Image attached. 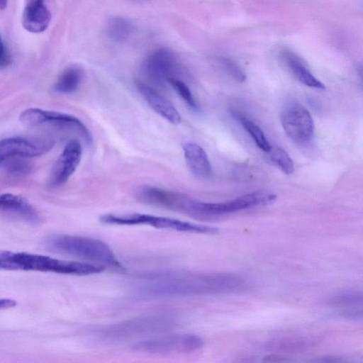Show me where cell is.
I'll use <instances>...</instances> for the list:
<instances>
[{
	"label": "cell",
	"instance_id": "obj_1",
	"mask_svg": "<svg viewBox=\"0 0 363 363\" xmlns=\"http://www.w3.org/2000/svg\"><path fill=\"white\" fill-rule=\"evenodd\" d=\"M246 288L245 281L232 273L163 272L146 277L135 294L143 299H160L236 293Z\"/></svg>",
	"mask_w": 363,
	"mask_h": 363
},
{
	"label": "cell",
	"instance_id": "obj_2",
	"mask_svg": "<svg viewBox=\"0 0 363 363\" xmlns=\"http://www.w3.org/2000/svg\"><path fill=\"white\" fill-rule=\"evenodd\" d=\"M0 270L35 271L86 276L101 273L104 270V267L30 252L0 250Z\"/></svg>",
	"mask_w": 363,
	"mask_h": 363
},
{
	"label": "cell",
	"instance_id": "obj_3",
	"mask_svg": "<svg viewBox=\"0 0 363 363\" xmlns=\"http://www.w3.org/2000/svg\"><path fill=\"white\" fill-rule=\"evenodd\" d=\"M45 246L53 252L85 259L104 267L123 269L111 248L99 239L80 235H54L45 240Z\"/></svg>",
	"mask_w": 363,
	"mask_h": 363
},
{
	"label": "cell",
	"instance_id": "obj_4",
	"mask_svg": "<svg viewBox=\"0 0 363 363\" xmlns=\"http://www.w3.org/2000/svg\"><path fill=\"white\" fill-rule=\"evenodd\" d=\"M174 324V319L167 315H146L95 328L92 334L98 340L116 342L163 332Z\"/></svg>",
	"mask_w": 363,
	"mask_h": 363
},
{
	"label": "cell",
	"instance_id": "obj_5",
	"mask_svg": "<svg viewBox=\"0 0 363 363\" xmlns=\"http://www.w3.org/2000/svg\"><path fill=\"white\" fill-rule=\"evenodd\" d=\"M140 72L145 82H150L147 84L156 89L167 88L172 79H183L187 76L178 56L166 48L155 49L147 55L140 65Z\"/></svg>",
	"mask_w": 363,
	"mask_h": 363
},
{
	"label": "cell",
	"instance_id": "obj_6",
	"mask_svg": "<svg viewBox=\"0 0 363 363\" xmlns=\"http://www.w3.org/2000/svg\"><path fill=\"white\" fill-rule=\"evenodd\" d=\"M100 220L102 223L108 225H145L160 229L172 230L191 233L214 234L218 232V229L213 226L146 213H131L125 215L108 213L101 216Z\"/></svg>",
	"mask_w": 363,
	"mask_h": 363
},
{
	"label": "cell",
	"instance_id": "obj_7",
	"mask_svg": "<svg viewBox=\"0 0 363 363\" xmlns=\"http://www.w3.org/2000/svg\"><path fill=\"white\" fill-rule=\"evenodd\" d=\"M277 195L266 191H253L235 199L218 203L198 201L196 219L211 220L237 211L274 203Z\"/></svg>",
	"mask_w": 363,
	"mask_h": 363
},
{
	"label": "cell",
	"instance_id": "obj_8",
	"mask_svg": "<svg viewBox=\"0 0 363 363\" xmlns=\"http://www.w3.org/2000/svg\"><path fill=\"white\" fill-rule=\"evenodd\" d=\"M203 345V339L196 335L177 333L138 342L134 345L133 350L152 354H180L197 351Z\"/></svg>",
	"mask_w": 363,
	"mask_h": 363
},
{
	"label": "cell",
	"instance_id": "obj_9",
	"mask_svg": "<svg viewBox=\"0 0 363 363\" xmlns=\"http://www.w3.org/2000/svg\"><path fill=\"white\" fill-rule=\"evenodd\" d=\"M21 122L29 126L49 125L77 132L88 145L92 143V135L87 127L74 116L39 108H29L20 115Z\"/></svg>",
	"mask_w": 363,
	"mask_h": 363
},
{
	"label": "cell",
	"instance_id": "obj_10",
	"mask_svg": "<svg viewBox=\"0 0 363 363\" xmlns=\"http://www.w3.org/2000/svg\"><path fill=\"white\" fill-rule=\"evenodd\" d=\"M55 141L45 137H11L0 140V164L15 158L38 157L49 152Z\"/></svg>",
	"mask_w": 363,
	"mask_h": 363
},
{
	"label": "cell",
	"instance_id": "obj_11",
	"mask_svg": "<svg viewBox=\"0 0 363 363\" xmlns=\"http://www.w3.org/2000/svg\"><path fill=\"white\" fill-rule=\"evenodd\" d=\"M281 123L287 136L298 144H306L313 137L315 126L312 116L300 104H288L281 112Z\"/></svg>",
	"mask_w": 363,
	"mask_h": 363
},
{
	"label": "cell",
	"instance_id": "obj_12",
	"mask_svg": "<svg viewBox=\"0 0 363 363\" xmlns=\"http://www.w3.org/2000/svg\"><path fill=\"white\" fill-rule=\"evenodd\" d=\"M82 155V147L77 139L69 140L57 159L50 175L52 186L65 184L76 171Z\"/></svg>",
	"mask_w": 363,
	"mask_h": 363
},
{
	"label": "cell",
	"instance_id": "obj_13",
	"mask_svg": "<svg viewBox=\"0 0 363 363\" xmlns=\"http://www.w3.org/2000/svg\"><path fill=\"white\" fill-rule=\"evenodd\" d=\"M137 89L148 105L161 117L173 125H179L182 116L174 106L158 90L143 81L136 82Z\"/></svg>",
	"mask_w": 363,
	"mask_h": 363
},
{
	"label": "cell",
	"instance_id": "obj_14",
	"mask_svg": "<svg viewBox=\"0 0 363 363\" xmlns=\"http://www.w3.org/2000/svg\"><path fill=\"white\" fill-rule=\"evenodd\" d=\"M182 148L186 165L191 174L199 179H210L213 170L206 151L199 145L192 142L184 143Z\"/></svg>",
	"mask_w": 363,
	"mask_h": 363
},
{
	"label": "cell",
	"instance_id": "obj_15",
	"mask_svg": "<svg viewBox=\"0 0 363 363\" xmlns=\"http://www.w3.org/2000/svg\"><path fill=\"white\" fill-rule=\"evenodd\" d=\"M51 13L44 0H28L22 15V24L29 32L39 33L47 29Z\"/></svg>",
	"mask_w": 363,
	"mask_h": 363
},
{
	"label": "cell",
	"instance_id": "obj_16",
	"mask_svg": "<svg viewBox=\"0 0 363 363\" xmlns=\"http://www.w3.org/2000/svg\"><path fill=\"white\" fill-rule=\"evenodd\" d=\"M0 211L16 216L33 225H38L41 218L35 208L24 198L13 194L0 195Z\"/></svg>",
	"mask_w": 363,
	"mask_h": 363
},
{
	"label": "cell",
	"instance_id": "obj_17",
	"mask_svg": "<svg viewBox=\"0 0 363 363\" xmlns=\"http://www.w3.org/2000/svg\"><path fill=\"white\" fill-rule=\"evenodd\" d=\"M330 305L344 318L350 319L362 318V294L361 292L347 291L333 296Z\"/></svg>",
	"mask_w": 363,
	"mask_h": 363
},
{
	"label": "cell",
	"instance_id": "obj_18",
	"mask_svg": "<svg viewBox=\"0 0 363 363\" xmlns=\"http://www.w3.org/2000/svg\"><path fill=\"white\" fill-rule=\"evenodd\" d=\"M284 58L289 70L300 82L311 88L325 89V85L311 74L307 67L296 55L291 52H286Z\"/></svg>",
	"mask_w": 363,
	"mask_h": 363
},
{
	"label": "cell",
	"instance_id": "obj_19",
	"mask_svg": "<svg viewBox=\"0 0 363 363\" xmlns=\"http://www.w3.org/2000/svg\"><path fill=\"white\" fill-rule=\"evenodd\" d=\"M135 30L134 23L130 19L123 16L110 17L105 26L107 37L118 43L127 41L133 35Z\"/></svg>",
	"mask_w": 363,
	"mask_h": 363
},
{
	"label": "cell",
	"instance_id": "obj_20",
	"mask_svg": "<svg viewBox=\"0 0 363 363\" xmlns=\"http://www.w3.org/2000/svg\"><path fill=\"white\" fill-rule=\"evenodd\" d=\"M83 76V71L79 67L70 66L60 74L55 84L54 89L60 94L73 93L79 87Z\"/></svg>",
	"mask_w": 363,
	"mask_h": 363
},
{
	"label": "cell",
	"instance_id": "obj_21",
	"mask_svg": "<svg viewBox=\"0 0 363 363\" xmlns=\"http://www.w3.org/2000/svg\"><path fill=\"white\" fill-rule=\"evenodd\" d=\"M234 117L239 121V123L245 130L250 135L252 140L259 149L264 152H269L272 148L267 138L260 128L251 120L238 113H234Z\"/></svg>",
	"mask_w": 363,
	"mask_h": 363
},
{
	"label": "cell",
	"instance_id": "obj_22",
	"mask_svg": "<svg viewBox=\"0 0 363 363\" xmlns=\"http://www.w3.org/2000/svg\"><path fill=\"white\" fill-rule=\"evenodd\" d=\"M272 162L284 174H290L294 170V162L288 153L280 147L271 148L269 152Z\"/></svg>",
	"mask_w": 363,
	"mask_h": 363
},
{
	"label": "cell",
	"instance_id": "obj_23",
	"mask_svg": "<svg viewBox=\"0 0 363 363\" xmlns=\"http://www.w3.org/2000/svg\"><path fill=\"white\" fill-rule=\"evenodd\" d=\"M169 85L172 86L180 96L186 105L194 111H199V106L196 104L189 86L183 79H172L169 82Z\"/></svg>",
	"mask_w": 363,
	"mask_h": 363
},
{
	"label": "cell",
	"instance_id": "obj_24",
	"mask_svg": "<svg viewBox=\"0 0 363 363\" xmlns=\"http://www.w3.org/2000/svg\"><path fill=\"white\" fill-rule=\"evenodd\" d=\"M306 346V343L302 340L287 338L275 341L270 347L272 349L277 351L296 352L299 350L301 351Z\"/></svg>",
	"mask_w": 363,
	"mask_h": 363
},
{
	"label": "cell",
	"instance_id": "obj_25",
	"mask_svg": "<svg viewBox=\"0 0 363 363\" xmlns=\"http://www.w3.org/2000/svg\"><path fill=\"white\" fill-rule=\"evenodd\" d=\"M219 63L224 71L236 82L242 83L245 81V72L233 61L227 58H221L219 60Z\"/></svg>",
	"mask_w": 363,
	"mask_h": 363
},
{
	"label": "cell",
	"instance_id": "obj_26",
	"mask_svg": "<svg viewBox=\"0 0 363 363\" xmlns=\"http://www.w3.org/2000/svg\"><path fill=\"white\" fill-rule=\"evenodd\" d=\"M22 158H15L11 159V162H9L8 164V171L11 174H27L30 172L31 169V166L27 161L21 160Z\"/></svg>",
	"mask_w": 363,
	"mask_h": 363
},
{
	"label": "cell",
	"instance_id": "obj_27",
	"mask_svg": "<svg viewBox=\"0 0 363 363\" xmlns=\"http://www.w3.org/2000/svg\"><path fill=\"white\" fill-rule=\"evenodd\" d=\"M9 63L10 55L0 35V69L6 67Z\"/></svg>",
	"mask_w": 363,
	"mask_h": 363
},
{
	"label": "cell",
	"instance_id": "obj_28",
	"mask_svg": "<svg viewBox=\"0 0 363 363\" xmlns=\"http://www.w3.org/2000/svg\"><path fill=\"white\" fill-rule=\"evenodd\" d=\"M16 301L11 298H0V310L14 307Z\"/></svg>",
	"mask_w": 363,
	"mask_h": 363
},
{
	"label": "cell",
	"instance_id": "obj_29",
	"mask_svg": "<svg viewBox=\"0 0 363 363\" xmlns=\"http://www.w3.org/2000/svg\"><path fill=\"white\" fill-rule=\"evenodd\" d=\"M8 0H0V10H3L7 5Z\"/></svg>",
	"mask_w": 363,
	"mask_h": 363
}]
</instances>
